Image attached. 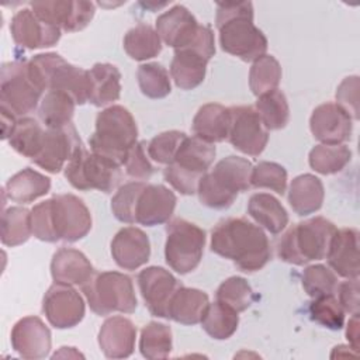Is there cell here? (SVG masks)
Returning <instances> with one entry per match:
<instances>
[{"instance_id":"cell-1","label":"cell","mask_w":360,"mask_h":360,"mask_svg":"<svg viewBox=\"0 0 360 360\" xmlns=\"http://www.w3.org/2000/svg\"><path fill=\"white\" fill-rule=\"evenodd\" d=\"M211 250L245 273L263 269L270 260V242L259 225L246 218H226L211 232Z\"/></svg>"},{"instance_id":"cell-2","label":"cell","mask_w":360,"mask_h":360,"mask_svg":"<svg viewBox=\"0 0 360 360\" xmlns=\"http://www.w3.org/2000/svg\"><path fill=\"white\" fill-rule=\"evenodd\" d=\"M217 28L224 52L243 62H253L267 51V38L253 24L250 1L217 3Z\"/></svg>"},{"instance_id":"cell-3","label":"cell","mask_w":360,"mask_h":360,"mask_svg":"<svg viewBox=\"0 0 360 360\" xmlns=\"http://www.w3.org/2000/svg\"><path fill=\"white\" fill-rule=\"evenodd\" d=\"M136 139L138 127L132 114L122 105H110L97 114L89 145L93 153L122 166Z\"/></svg>"},{"instance_id":"cell-4","label":"cell","mask_w":360,"mask_h":360,"mask_svg":"<svg viewBox=\"0 0 360 360\" xmlns=\"http://www.w3.org/2000/svg\"><path fill=\"white\" fill-rule=\"evenodd\" d=\"M253 165L240 156L221 159L212 170H208L198 183L200 202L208 208L224 210L233 204L238 194L250 188Z\"/></svg>"},{"instance_id":"cell-5","label":"cell","mask_w":360,"mask_h":360,"mask_svg":"<svg viewBox=\"0 0 360 360\" xmlns=\"http://www.w3.org/2000/svg\"><path fill=\"white\" fill-rule=\"evenodd\" d=\"M335 232V224L323 217L298 222L280 238L277 255L283 262L295 266L322 260L326 257Z\"/></svg>"},{"instance_id":"cell-6","label":"cell","mask_w":360,"mask_h":360,"mask_svg":"<svg viewBox=\"0 0 360 360\" xmlns=\"http://www.w3.org/2000/svg\"><path fill=\"white\" fill-rule=\"evenodd\" d=\"M28 65L34 80L44 91L68 93L79 105L89 101V70L69 63L53 52L38 53L28 60Z\"/></svg>"},{"instance_id":"cell-7","label":"cell","mask_w":360,"mask_h":360,"mask_svg":"<svg viewBox=\"0 0 360 360\" xmlns=\"http://www.w3.org/2000/svg\"><path fill=\"white\" fill-rule=\"evenodd\" d=\"M215 155L214 143L197 136H186L174 162L165 167L163 177L180 194H195L200 179L211 167Z\"/></svg>"},{"instance_id":"cell-8","label":"cell","mask_w":360,"mask_h":360,"mask_svg":"<svg viewBox=\"0 0 360 360\" xmlns=\"http://www.w3.org/2000/svg\"><path fill=\"white\" fill-rule=\"evenodd\" d=\"M82 291L90 309L101 316L112 312L132 314L138 305L131 277L120 271H96Z\"/></svg>"},{"instance_id":"cell-9","label":"cell","mask_w":360,"mask_h":360,"mask_svg":"<svg viewBox=\"0 0 360 360\" xmlns=\"http://www.w3.org/2000/svg\"><path fill=\"white\" fill-rule=\"evenodd\" d=\"M65 177L76 190H98L111 193L122 179L121 166L89 152L80 143L65 166Z\"/></svg>"},{"instance_id":"cell-10","label":"cell","mask_w":360,"mask_h":360,"mask_svg":"<svg viewBox=\"0 0 360 360\" xmlns=\"http://www.w3.org/2000/svg\"><path fill=\"white\" fill-rule=\"evenodd\" d=\"M42 93L44 90L30 72L28 60H13L1 65L0 108L22 118L38 107Z\"/></svg>"},{"instance_id":"cell-11","label":"cell","mask_w":360,"mask_h":360,"mask_svg":"<svg viewBox=\"0 0 360 360\" xmlns=\"http://www.w3.org/2000/svg\"><path fill=\"white\" fill-rule=\"evenodd\" d=\"M205 246V232L198 225L174 218L166 226L165 259L179 274L193 271L201 262Z\"/></svg>"},{"instance_id":"cell-12","label":"cell","mask_w":360,"mask_h":360,"mask_svg":"<svg viewBox=\"0 0 360 360\" xmlns=\"http://www.w3.org/2000/svg\"><path fill=\"white\" fill-rule=\"evenodd\" d=\"M48 201L56 240L76 242L90 232L91 215L79 197L73 194H58Z\"/></svg>"},{"instance_id":"cell-13","label":"cell","mask_w":360,"mask_h":360,"mask_svg":"<svg viewBox=\"0 0 360 360\" xmlns=\"http://www.w3.org/2000/svg\"><path fill=\"white\" fill-rule=\"evenodd\" d=\"M229 143L236 150L245 155L259 156L269 142V132L263 127L262 120L255 107H229Z\"/></svg>"},{"instance_id":"cell-14","label":"cell","mask_w":360,"mask_h":360,"mask_svg":"<svg viewBox=\"0 0 360 360\" xmlns=\"http://www.w3.org/2000/svg\"><path fill=\"white\" fill-rule=\"evenodd\" d=\"M42 311L53 328L69 329L82 322L86 305L72 285L53 283L44 295Z\"/></svg>"},{"instance_id":"cell-15","label":"cell","mask_w":360,"mask_h":360,"mask_svg":"<svg viewBox=\"0 0 360 360\" xmlns=\"http://www.w3.org/2000/svg\"><path fill=\"white\" fill-rule=\"evenodd\" d=\"M31 10L45 22L65 32H76L86 28L94 17V3L77 1H34Z\"/></svg>"},{"instance_id":"cell-16","label":"cell","mask_w":360,"mask_h":360,"mask_svg":"<svg viewBox=\"0 0 360 360\" xmlns=\"http://www.w3.org/2000/svg\"><path fill=\"white\" fill-rule=\"evenodd\" d=\"M80 143L73 124L65 128H45L42 146L32 162L48 173H59Z\"/></svg>"},{"instance_id":"cell-17","label":"cell","mask_w":360,"mask_h":360,"mask_svg":"<svg viewBox=\"0 0 360 360\" xmlns=\"http://www.w3.org/2000/svg\"><path fill=\"white\" fill-rule=\"evenodd\" d=\"M138 285L149 312L158 318H167L169 302L180 287L177 278L163 267L150 266L139 271Z\"/></svg>"},{"instance_id":"cell-18","label":"cell","mask_w":360,"mask_h":360,"mask_svg":"<svg viewBox=\"0 0 360 360\" xmlns=\"http://www.w3.org/2000/svg\"><path fill=\"white\" fill-rule=\"evenodd\" d=\"M13 41L27 49L49 48L60 39L62 30L41 20L31 8L18 10L10 22Z\"/></svg>"},{"instance_id":"cell-19","label":"cell","mask_w":360,"mask_h":360,"mask_svg":"<svg viewBox=\"0 0 360 360\" xmlns=\"http://www.w3.org/2000/svg\"><path fill=\"white\" fill-rule=\"evenodd\" d=\"M201 24L184 6L176 4L156 18V31L166 45L176 49L190 46L200 34Z\"/></svg>"},{"instance_id":"cell-20","label":"cell","mask_w":360,"mask_h":360,"mask_svg":"<svg viewBox=\"0 0 360 360\" xmlns=\"http://www.w3.org/2000/svg\"><path fill=\"white\" fill-rule=\"evenodd\" d=\"M352 121V117L336 103H323L312 111L309 129L322 143H343L350 139Z\"/></svg>"},{"instance_id":"cell-21","label":"cell","mask_w":360,"mask_h":360,"mask_svg":"<svg viewBox=\"0 0 360 360\" xmlns=\"http://www.w3.org/2000/svg\"><path fill=\"white\" fill-rule=\"evenodd\" d=\"M51 345V330L38 316H24L11 329V346L24 359L46 357Z\"/></svg>"},{"instance_id":"cell-22","label":"cell","mask_w":360,"mask_h":360,"mask_svg":"<svg viewBox=\"0 0 360 360\" xmlns=\"http://www.w3.org/2000/svg\"><path fill=\"white\" fill-rule=\"evenodd\" d=\"M177 198L172 190L162 184H146L135 207V224L156 226L167 222L176 208Z\"/></svg>"},{"instance_id":"cell-23","label":"cell","mask_w":360,"mask_h":360,"mask_svg":"<svg viewBox=\"0 0 360 360\" xmlns=\"http://www.w3.org/2000/svg\"><path fill=\"white\" fill-rule=\"evenodd\" d=\"M111 256L124 270H136L150 257L148 235L135 226L120 229L111 240Z\"/></svg>"},{"instance_id":"cell-24","label":"cell","mask_w":360,"mask_h":360,"mask_svg":"<svg viewBox=\"0 0 360 360\" xmlns=\"http://www.w3.org/2000/svg\"><path fill=\"white\" fill-rule=\"evenodd\" d=\"M328 263L335 274L359 278V232L354 228L336 229L328 253Z\"/></svg>"},{"instance_id":"cell-25","label":"cell","mask_w":360,"mask_h":360,"mask_svg":"<svg viewBox=\"0 0 360 360\" xmlns=\"http://www.w3.org/2000/svg\"><path fill=\"white\" fill-rule=\"evenodd\" d=\"M136 328L125 316L107 318L98 330V346L108 359H125L135 349Z\"/></svg>"},{"instance_id":"cell-26","label":"cell","mask_w":360,"mask_h":360,"mask_svg":"<svg viewBox=\"0 0 360 360\" xmlns=\"http://www.w3.org/2000/svg\"><path fill=\"white\" fill-rule=\"evenodd\" d=\"M51 274L55 283L83 287L96 274L86 255L73 248H60L53 253Z\"/></svg>"},{"instance_id":"cell-27","label":"cell","mask_w":360,"mask_h":360,"mask_svg":"<svg viewBox=\"0 0 360 360\" xmlns=\"http://www.w3.org/2000/svg\"><path fill=\"white\" fill-rule=\"evenodd\" d=\"M208 60L207 56L195 49H176L170 63V76L174 84L181 90L198 87L205 79Z\"/></svg>"},{"instance_id":"cell-28","label":"cell","mask_w":360,"mask_h":360,"mask_svg":"<svg viewBox=\"0 0 360 360\" xmlns=\"http://www.w3.org/2000/svg\"><path fill=\"white\" fill-rule=\"evenodd\" d=\"M229 121V107H224L218 103L204 104L198 108L193 118L194 136L208 143L228 141Z\"/></svg>"},{"instance_id":"cell-29","label":"cell","mask_w":360,"mask_h":360,"mask_svg":"<svg viewBox=\"0 0 360 360\" xmlns=\"http://www.w3.org/2000/svg\"><path fill=\"white\" fill-rule=\"evenodd\" d=\"M210 304L208 294L198 290L180 285L173 294L167 307V319L181 325L200 323Z\"/></svg>"},{"instance_id":"cell-30","label":"cell","mask_w":360,"mask_h":360,"mask_svg":"<svg viewBox=\"0 0 360 360\" xmlns=\"http://www.w3.org/2000/svg\"><path fill=\"white\" fill-rule=\"evenodd\" d=\"M323 197L325 190L321 179L309 173L294 177L288 188V202L300 217L316 212L322 207Z\"/></svg>"},{"instance_id":"cell-31","label":"cell","mask_w":360,"mask_h":360,"mask_svg":"<svg viewBox=\"0 0 360 360\" xmlns=\"http://www.w3.org/2000/svg\"><path fill=\"white\" fill-rule=\"evenodd\" d=\"M89 103L96 107L108 105L120 98L121 73L111 63H96L90 70Z\"/></svg>"},{"instance_id":"cell-32","label":"cell","mask_w":360,"mask_h":360,"mask_svg":"<svg viewBox=\"0 0 360 360\" xmlns=\"http://www.w3.org/2000/svg\"><path fill=\"white\" fill-rule=\"evenodd\" d=\"M49 188V177L31 167H25L7 180L3 193L14 202L27 204L45 195Z\"/></svg>"},{"instance_id":"cell-33","label":"cell","mask_w":360,"mask_h":360,"mask_svg":"<svg viewBox=\"0 0 360 360\" xmlns=\"http://www.w3.org/2000/svg\"><path fill=\"white\" fill-rule=\"evenodd\" d=\"M248 214L270 233H280L288 224V214L283 204L269 193H256L249 198Z\"/></svg>"},{"instance_id":"cell-34","label":"cell","mask_w":360,"mask_h":360,"mask_svg":"<svg viewBox=\"0 0 360 360\" xmlns=\"http://www.w3.org/2000/svg\"><path fill=\"white\" fill-rule=\"evenodd\" d=\"M76 105L68 93L51 90L41 100L38 115L45 128H65L72 124Z\"/></svg>"},{"instance_id":"cell-35","label":"cell","mask_w":360,"mask_h":360,"mask_svg":"<svg viewBox=\"0 0 360 360\" xmlns=\"http://www.w3.org/2000/svg\"><path fill=\"white\" fill-rule=\"evenodd\" d=\"M122 44L127 55L139 62L152 59L162 51V39L156 28L145 22H139L131 28L125 34Z\"/></svg>"},{"instance_id":"cell-36","label":"cell","mask_w":360,"mask_h":360,"mask_svg":"<svg viewBox=\"0 0 360 360\" xmlns=\"http://www.w3.org/2000/svg\"><path fill=\"white\" fill-rule=\"evenodd\" d=\"M263 127L267 131H276L284 128L290 121V107L285 94L276 89L257 96L255 105Z\"/></svg>"},{"instance_id":"cell-37","label":"cell","mask_w":360,"mask_h":360,"mask_svg":"<svg viewBox=\"0 0 360 360\" xmlns=\"http://www.w3.org/2000/svg\"><path fill=\"white\" fill-rule=\"evenodd\" d=\"M200 323L212 339L225 340L236 332L239 325V315L231 307L215 301L208 304Z\"/></svg>"},{"instance_id":"cell-38","label":"cell","mask_w":360,"mask_h":360,"mask_svg":"<svg viewBox=\"0 0 360 360\" xmlns=\"http://www.w3.org/2000/svg\"><path fill=\"white\" fill-rule=\"evenodd\" d=\"M45 128L34 118L22 117L18 118L10 138V146L24 158L34 159L42 146Z\"/></svg>"},{"instance_id":"cell-39","label":"cell","mask_w":360,"mask_h":360,"mask_svg":"<svg viewBox=\"0 0 360 360\" xmlns=\"http://www.w3.org/2000/svg\"><path fill=\"white\" fill-rule=\"evenodd\" d=\"M352 160V150L345 143H319L309 152V166L321 174H335L342 172Z\"/></svg>"},{"instance_id":"cell-40","label":"cell","mask_w":360,"mask_h":360,"mask_svg":"<svg viewBox=\"0 0 360 360\" xmlns=\"http://www.w3.org/2000/svg\"><path fill=\"white\" fill-rule=\"evenodd\" d=\"M32 235L31 210L10 207L1 214V243L10 248L25 243Z\"/></svg>"},{"instance_id":"cell-41","label":"cell","mask_w":360,"mask_h":360,"mask_svg":"<svg viewBox=\"0 0 360 360\" xmlns=\"http://www.w3.org/2000/svg\"><path fill=\"white\" fill-rule=\"evenodd\" d=\"M173 349L172 329L156 321H150L142 328L139 338L141 354L149 360L166 359Z\"/></svg>"},{"instance_id":"cell-42","label":"cell","mask_w":360,"mask_h":360,"mask_svg":"<svg viewBox=\"0 0 360 360\" xmlns=\"http://www.w3.org/2000/svg\"><path fill=\"white\" fill-rule=\"evenodd\" d=\"M281 80V66L273 55H262L249 70V87L255 96L276 90Z\"/></svg>"},{"instance_id":"cell-43","label":"cell","mask_w":360,"mask_h":360,"mask_svg":"<svg viewBox=\"0 0 360 360\" xmlns=\"http://www.w3.org/2000/svg\"><path fill=\"white\" fill-rule=\"evenodd\" d=\"M136 77L142 94L149 98H163L172 91L169 72L158 62L141 65Z\"/></svg>"},{"instance_id":"cell-44","label":"cell","mask_w":360,"mask_h":360,"mask_svg":"<svg viewBox=\"0 0 360 360\" xmlns=\"http://www.w3.org/2000/svg\"><path fill=\"white\" fill-rule=\"evenodd\" d=\"M215 297L217 301L231 307L239 314L250 307L253 301V291L246 278L232 276L219 284Z\"/></svg>"},{"instance_id":"cell-45","label":"cell","mask_w":360,"mask_h":360,"mask_svg":"<svg viewBox=\"0 0 360 360\" xmlns=\"http://www.w3.org/2000/svg\"><path fill=\"white\" fill-rule=\"evenodd\" d=\"M302 288L311 298L332 295L336 292L338 277L333 270L323 264L308 266L302 271Z\"/></svg>"},{"instance_id":"cell-46","label":"cell","mask_w":360,"mask_h":360,"mask_svg":"<svg viewBox=\"0 0 360 360\" xmlns=\"http://www.w3.org/2000/svg\"><path fill=\"white\" fill-rule=\"evenodd\" d=\"M145 181H129L121 186L111 200V211L120 222L135 224V207Z\"/></svg>"},{"instance_id":"cell-47","label":"cell","mask_w":360,"mask_h":360,"mask_svg":"<svg viewBox=\"0 0 360 360\" xmlns=\"http://www.w3.org/2000/svg\"><path fill=\"white\" fill-rule=\"evenodd\" d=\"M250 187L269 188L283 195L287 188V170L274 162H259L252 167Z\"/></svg>"},{"instance_id":"cell-48","label":"cell","mask_w":360,"mask_h":360,"mask_svg":"<svg viewBox=\"0 0 360 360\" xmlns=\"http://www.w3.org/2000/svg\"><path fill=\"white\" fill-rule=\"evenodd\" d=\"M186 136L187 135L184 132L176 131V129L165 131L153 136L146 146L149 158L156 163L166 165V166L173 163Z\"/></svg>"},{"instance_id":"cell-49","label":"cell","mask_w":360,"mask_h":360,"mask_svg":"<svg viewBox=\"0 0 360 360\" xmlns=\"http://www.w3.org/2000/svg\"><path fill=\"white\" fill-rule=\"evenodd\" d=\"M309 315L312 321L332 330L340 329L345 322V311L335 294L314 298L309 304Z\"/></svg>"},{"instance_id":"cell-50","label":"cell","mask_w":360,"mask_h":360,"mask_svg":"<svg viewBox=\"0 0 360 360\" xmlns=\"http://www.w3.org/2000/svg\"><path fill=\"white\" fill-rule=\"evenodd\" d=\"M148 143L145 141L136 142L128 152L127 159L124 162L125 172L129 177L136 181H145L150 179L153 174V166L149 160V155H146Z\"/></svg>"},{"instance_id":"cell-51","label":"cell","mask_w":360,"mask_h":360,"mask_svg":"<svg viewBox=\"0 0 360 360\" xmlns=\"http://www.w3.org/2000/svg\"><path fill=\"white\" fill-rule=\"evenodd\" d=\"M359 77L347 76L345 77L336 90V104L340 105L352 120L359 118Z\"/></svg>"},{"instance_id":"cell-52","label":"cell","mask_w":360,"mask_h":360,"mask_svg":"<svg viewBox=\"0 0 360 360\" xmlns=\"http://www.w3.org/2000/svg\"><path fill=\"white\" fill-rule=\"evenodd\" d=\"M31 228L32 235L42 242H58L52 229L49 201L45 200L31 210Z\"/></svg>"},{"instance_id":"cell-53","label":"cell","mask_w":360,"mask_h":360,"mask_svg":"<svg viewBox=\"0 0 360 360\" xmlns=\"http://www.w3.org/2000/svg\"><path fill=\"white\" fill-rule=\"evenodd\" d=\"M338 301L345 312L352 315H359L360 301H359V278H347L336 287Z\"/></svg>"},{"instance_id":"cell-54","label":"cell","mask_w":360,"mask_h":360,"mask_svg":"<svg viewBox=\"0 0 360 360\" xmlns=\"http://www.w3.org/2000/svg\"><path fill=\"white\" fill-rule=\"evenodd\" d=\"M346 338L353 347V350L359 349V315H352L346 328Z\"/></svg>"},{"instance_id":"cell-55","label":"cell","mask_w":360,"mask_h":360,"mask_svg":"<svg viewBox=\"0 0 360 360\" xmlns=\"http://www.w3.org/2000/svg\"><path fill=\"white\" fill-rule=\"evenodd\" d=\"M1 112V134H3V139H8L15 124H17V117L13 115L11 112L0 108Z\"/></svg>"}]
</instances>
